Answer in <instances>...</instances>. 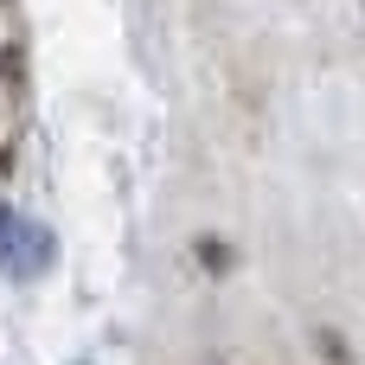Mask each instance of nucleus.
<instances>
[{
	"label": "nucleus",
	"instance_id": "1",
	"mask_svg": "<svg viewBox=\"0 0 365 365\" xmlns=\"http://www.w3.org/2000/svg\"><path fill=\"white\" fill-rule=\"evenodd\" d=\"M19 237H32V225H19V218L0 205V263H6V269H13V257H19V250H13Z\"/></svg>",
	"mask_w": 365,
	"mask_h": 365
},
{
	"label": "nucleus",
	"instance_id": "2",
	"mask_svg": "<svg viewBox=\"0 0 365 365\" xmlns=\"http://www.w3.org/2000/svg\"><path fill=\"white\" fill-rule=\"evenodd\" d=\"M199 263H205L212 276H225V269H231V250H225V237H199Z\"/></svg>",
	"mask_w": 365,
	"mask_h": 365
},
{
	"label": "nucleus",
	"instance_id": "3",
	"mask_svg": "<svg viewBox=\"0 0 365 365\" xmlns=\"http://www.w3.org/2000/svg\"><path fill=\"white\" fill-rule=\"evenodd\" d=\"M321 359H327V365H353V353H346V340H334V334H321Z\"/></svg>",
	"mask_w": 365,
	"mask_h": 365
}]
</instances>
